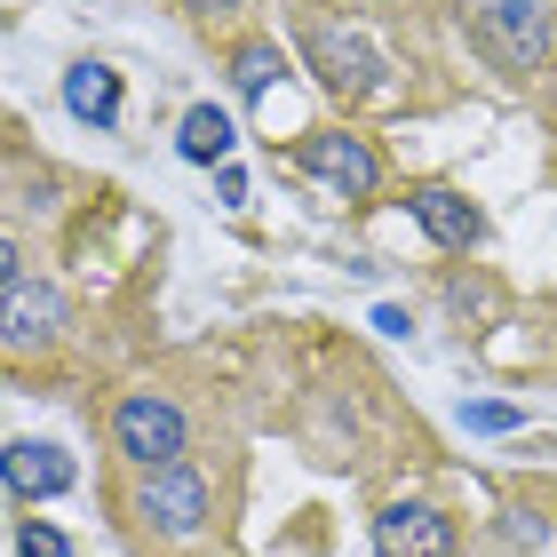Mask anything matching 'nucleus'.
Masks as SVG:
<instances>
[{
    "label": "nucleus",
    "mask_w": 557,
    "mask_h": 557,
    "mask_svg": "<svg viewBox=\"0 0 557 557\" xmlns=\"http://www.w3.org/2000/svg\"><path fill=\"white\" fill-rule=\"evenodd\" d=\"M462 24L478 40V57L502 72H542L549 57V0H462Z\"/></svg>",
    "instance_id": "1"
},
{
    "label": "nucleus",
    "mask_w": 557,
    "mask_h": 557,
    "mask_svg": "<svg viewBox=\"0 0 557 557\" xmlns=\"http://www.w3.org/2000/svg\"><path fill=\"white\" fill-rule=\"evenodd\" d=\"M112 446L128 454L136 470H168V462H184V414H175L160 391H128L112 407Z\"/></svg>",
    "instance_id": "2"
},
{
    "label": "nucleus",
    "mask_w": 557,
    "mask_h": 557,
    "mask_svg": "<svg viewBox=\"0 0 557 557\" xmlns=\"http://www.w3.org/2000/svg\"><path fill=\"white\" fill-rule=\"evenodd\" d=\"M136 518L151 525V534H168V542H191L199 525H208V478H199L191 462L144 470V486H136Z\"/></svg>",
    "instance_id": "3"
},
{
    "label": "nucleus",
    "mask_w": 557,
    "mask_h": 557,
    "mask_svg": "<svg viewBox=\"0 0 557 557\" xmlns=\"http://www.w3.org/2000/svg\"><path fill=\"white\" fill-rule=\"evenodd\" d=\"M64 326H72V302L48 287V278H16V287L0 295V350H24V359H33Z\"/></svg>",
    "instance_id": "4"
},
{
    "label": "nucleus",
    "mask_w": 557,
    "mask_h": 557,
    "mask_svg": "<svg viewBox=\"0 0 557 557\" xmlns=\"http://www.w3.org/2000/svg\"><path fill=\"white\" fill-rule=\"evenodd\" d=\"M302 168H311L326 191H343V199H367L374 184H383V160H374V144H367V136H350V128H319V136H302Z\"/></svg>",
    "instance_id": "5"
},
{
    "label": "nucleus",
    "mask_w": 557,
    "mask_h": 557,
    "mask_svg": "<svg viewBox=\"0 0 557 557\" xmlns=\"http://www.w3.org/2000/svg\"><path fill=\"white\" fill-rule=\"evenodd\" d=\"M302 57H311V72L335 96H374L383 88V57L359 40V33H335V24H311V40H302Z\"/></svg>",
    "instance_id": "6"
},
{
    "label": "nucleus",
    "mask_w": 557,
    "mask_h": 557,
    "mask_svg": "<svg viewBox=\"0 0 557 557\" xmlns=\"http://www.w3.org/2000/svg\"><path fill=\"white\" fill-rule=\"evenodd\" d=\"M374 557H454V525L430 502H391L374 518Z\"/></svg>",
    "instance_id": "7"
},
{
    "label": "nucleus",
    "mask_w": 557,
    "mask_h": 557,
    "mask_svg": "<svg viewBox=\"0 0 557 557\" xmlns=\"http://www.w3.org/2000/svg\"><path fill=\"white\" fill-rule=\"evenodd\" d=\"M407 215H414L438 247H478V239H486V215H478L462 191H446V184H414V191H407Z\"/></svg>",
    "instance_id": "8"
},
{
    "label": "nucleus",
    "mask_w": 557,
    "mask_h": 557,
    "mask_svg": "<svg viewBox=\"0 0 557 557\" xmlns=\"http://www.w3.org/2000/svg\"><path fill=\"white\" fill-rule=\"evenodd\" d=\"M0 478H9L16 502H48V494L72 486V462H64L57 446H40V438H16L9 454H0Z\"/></svg>",
    "instance_id": "9"
},
{
    "label": "nucleus",
    "mask_w": 557,
    "mask_h": 557,
    "mask_svg": "<svg viewBox=\"0 0 557 557\" xmlns=\"http://www.w3.org/2000/svg\"><path fill=\"white\" fill-rule=\"evenodd\" d=\"M232 144H239V128H232V112H215V104H191L184 128H175V151H184L191 168H223Z\"/></svg>",
    "instance_id": "10"
},
{
    "label": "nucleus",
    "mask_w": 557,
    "mask_h": 557,
    "mask_svg": "<svg viewBox=\"0 0 557 557\" xmlns=\"http://www.w3.org/2000/svg\"><path fill=\"white\" fill-rule=\"evenodd\" d=\"M64 104L88 120V128H112L120 120V72L112 64H72L64 72Z\"/></svg>",
    "instance_id": "11"
},
{
    "label": "nucleus",
    "mask_w": 557,
    "mask_h": 557,
    "mask_svg": "<svg viewBox=\"0 0 557 557\" xmlns=\"http://www.w3.org/2000/svg\"><path fill=\"white\" fill-rule=\"evenodd\" d=\"M278 72H287V57H278V40H239L232 48V88L247 96V104H256V96L278 81Z\"/></svg>",
    "instance_id": "12"
},
{
    "label": "nucleus",
    "mask_w": 557,
    "mask_h": 557,
    "mask_svg": "<svg viewBox=\"0 0 557 557\" xmlns=\"http://www.w3.org/2000/svg\"><path fill=\"white\" fill-rule=\"evenodd\" d=\"M24 557H72V542L57 534V525H40V518H24V534H16Z\"/></svg>",
    "instance_id": "13"
},
{
    "label": "nucleus",
    "mask_w": 557,
    "mask_h": 557,
    "mask_svg": "<svg viewBox=\"0 0 557 557\" xmlns=\"http://www.w3.org/2000/svg\"><path fill=\"white\" fill-rule=\"evenodd\" d=\"M470 430H518V407H470Z\"/></svg>",
    "instance_id": "14"
},
{
    "label": "nucleus",
    "mask_w": 557,
    "mask_h": 557,
    "mask_svg": "<svg viewBox=\"0 0 557 557\" xmlns=\"http://www.w3.org/2000/svg\"><path fill=\"white\" fill-rule=\"evenodd\" d=\"M16 263H24V256H16V239H0V295L16 287Z\"/></svg>",
    "instance_id": "15"
},
{
    "label": "nucleus",
    "mask_w": 557,
    "mask_h": 557,
    "mask_svg": "<svg viewBox=\"0 0 557 557\" xmlns=\"http://www.w3.org/2000/svg\"><path fill=\"white\" fill-rule=\"evenodd\" d=\"M191 16H223V9H239V0H184Z\"/></svg>",
    "instance_id": "16"
}]
</instances>
